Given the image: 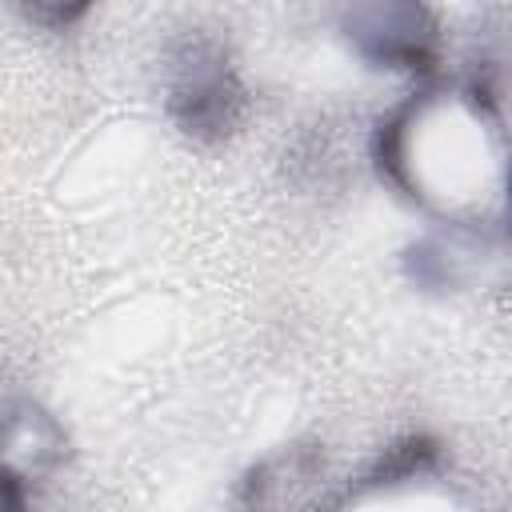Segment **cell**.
Masks as SVG:
<instances>
[{"instance_id": "obj_1", "label": "cell", "mask_w": 512, "mask_h": 512, "mask_svg": "<svg viewBox=\"0 0 512 512\" xmlns=\"http://www.w3.org/2000/svg\"><path fill=\"white\" fill-rule=\"evenodd\" d=\"M376 176L432 220H500V88L480 68L452 92L424 88L372 132Z\"/></svg>"}, {"instance_id": "obj_2", "label": "cell", "mask_w": 512, "mask_h": 512, "mask_svg": "<svg viewBox=\"0 0 512 512\" xmlns=\"http://www.w3.org/2000/svg\"><path fill=\"white\" fill-rule=\"evenodd\" d=\"M164 112L180 136L196 144H224L248 116V84L212 32H184L164 52Z\"/></svg>"}, {"instance_id": "obj_3", "label": "cell", "mask_w": 512, "mask_h": 512, "mask_svg": "<svg viewBox=\"0 0 512 512\" xmlns=\"http://www.w3.org/2000/svg\"><path fill=\"white\" fill-rule=\"evenodd\" d=\"M340 32L356 60L376 72L432 76L444 56V28L432 0H352Z\"/></svg>"}, {"instance_id": "obj_4", "label": "cell", "mask_w": 512, "mask_h": 512, "mask_svg": "<svg viewBox=\"0 0 512 512\" xmlns=\"http://www.w3.org/2000/svg\"><path fill=\"white\" fill-rule=\"evenodd\" d=\"M504 260L500 220H436L432 232L400 252V268L412 288L428 296L468 292L484 284L488 268Z\"/></svg>"}, {"instance_id": "obj_5", "label": "cell", "mask_w": 512, "mask_h": 512, "mask_svg": "<svg viewBox=\"0 0 512 512\" xmlns=\"http://www.w3.org/2000/svg\"><path fill=\"white\" fill-rule=\"evenodd\" d=\"M320 480H324V452L312 440L284 444L280 452L264 456L252 464L240 480V504H308L320 500Z\"/></svg>"}, {"instance_id": "obj_6", "label": "cell", "mask_w": 512, "mask_h": 512, "mask_svg": "<svg viewBox=\"0 0 512 512\" xmlns=\"http://www.w3.org/2000/svg\"><path fill=\"white\" fill-rule=\"evenodd\" d=\"M0 460L28 484L52 476L68 460V432L36 404H20L0 420Z\"/></svg>"}, {"instance_id": "obj_7", "label": "cell", "mask_w": 512, "mask_h": 512, "mask_svg": "<svg viewBox=\"0 0 512 512\" xmlns=\"http://www.w3.org/2000/svg\"><path fill=\"white\" fill-rule=\"evenodd\" d=\"M444 472H448L444 444L436 436L412 432V436L392 440L356 480H348V488H344V496H336V504L364 500L368 492H388V488H400V484H412V480H436Z\"/></svg>"}, {"instance_id": "obj_8", "label": "cell", "mask_w": 512, "mask_h": 512, "mask_svg": "<svg viewBox=\"0 0 512 512\" xmlns=\"http://www.w3.org/2000/svg\"><path fill=\"white\" fill-rule=\"evenodd\" d=\"M12 4L40 32H72L100 0H12Z\"/></svg>"}, {"instance_id": "obj_9", "label": "cell", "mask_w": 512, "mask_h": 512, "mask_svg": "<svg viewBox=\"0 0 512 512\" xmlns=\"http://www.w3.org/2000/svg\"><path fill=\"white\" fill-rule=\"evenodd\" d=\"M28 504V480L16 476L4 460H0V508H24Z\"/></svg>"}]
</instances>
